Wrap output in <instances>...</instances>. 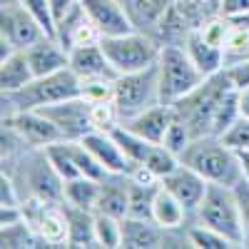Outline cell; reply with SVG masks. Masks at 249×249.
Listing matches in <instances>:
<instances>
[{"mask_svg": "<svg viewBox=\"0 0 249 249\" xmlns=\"http://www.w3.org/2000/svg\"><path fill=\"white\" fill-rule=\"evenodd\" d=\"M13 5H20V0H0V8H13Z\"/></svg>", "mask_w": 249, "mask_h": 249, "instance_id": "cell-41", "label": "cell"}, {"mask_svg": "<svg viewBox=\"0 0 249 249\" xmlns=\"http://www.w3.org/2000/svg\"><path fill=\"white\" fill-rule=\"evenodd\" d=\"M80 97L88 102H102L115 97V80H85L80 82Z\"/></svg>", "mask_w": 249, "mask_h": 249, "instance_id": "cell-34", "label": "cell"}, {"mask_svg": "<svg viewBox=\"0 0 249 249\" xmlns=\"http://www.w3.org/2000/svg\"><path fill=\"white\" fill-rule=\"evenodd\" d=\"M217 13L224 18L249 15V0H217Z\"/></svg>", "mask_w": 249, "mask_h": 249, "instance_id": "cell-36", "label": "cell"}, {"mask_svg": "<svg viewBox=\"0 0 249 249\" xmlns=\"http://www.w3.org/2000/svg\"><path fill=\"white\" fill-rule=\"evenodd\" d=\"M192 219L204 224V227H212V230L222 232L224 237H230L237 247L247 244L244 214H242V207H239L234 187L210 182V187H207V192H204V199L199 202Z\"/></svg>", "mask_w": 249, "mask_h": 249, "instance_id": "cell-3", "label": "cell"}, {"mask_svg": "<svg viewBox=\"0 0 249 249\" xmlns=\"http://www.w3.org/2000/svg\"><path fill=\"white\" fill-rule=\"evenodd\" d=\"M80 142L92 152V157L110 175H127L135 167V164L127 160V155L122 152V147H120V142L115 140V135L107 132V130H92V132H88L85 137H82Z\"/></svg>", "mask_w": 249, "mask_h": 249, "instance_id": "cell-12", "label": "cell"}, {"mask_svg": "<svg viewBox=\"0 0 249 249\" xmlns=\"http://www.w3.org/2000/svg\"><path fill=\"white\" fill-rule=\"evenodd\" d=\"M28 62L35 72V77H43V75H53L70 68V53L62 48L55 37H43L40 43L30 45L25 50Z\"/></svg>", "mask_w": 249, "mask_h": 249, "instance_id": "cell-16", "label": "cell"}, {"mask_svg": "<svg viewBox=\"0 0 249 249\" xmlns=\"http://www.w3.org/2000/svg\"><path fill=\"white\" fill-rule=\"evenodd\" d=\"M175 117V110L172 105H164V102H160V105H152L150 110H144L130 120H124L122 124L124 127H130L132 132H137L140 137H144L147 142L152 144H162L164 135H167V127L170 122Z\"/></svg>", "mask_w": 249, "mask_h": 249, "instance_id": "cell-15", "label": "cell"}, {"mask_svg": "<svg viewBox=\"0 0 249 249\" xmlns=\"http://www.w3.org/2000/svg\"><path fill=\"white\" fill-rule=\"evenodd\" d=\"M77 3H80V0H50V8H53V15H55V23H57V20L65 15L72 5H77Z\"/></svg>", "mask_w": 249, "mask_h": 249, "instance_id": "cell-38", "label": "cell"}, {"mask_svg": "<svg viewBox=\"0 0 249 249\" xmlns=\"http://www.w3.org/2000/svg\"><path fill=\"white\" fill-rule=\"evenodd\" d=\"M100 179L92 177H75L62 184V202L70 207H82V210H97L100 199Z\"/></svg>", "mask_w": 249, "mask_h": 249, "instance_id": "cell-23", "label": "cell"}, {"mask_svg": "<svg viewBox=\"0 0 249 249\" xmlns=\"http://www.w3.org/2000/svg\"><path fill=\"white\" fill-rule=\"evenodd\" d=\"M3 124L10 127L33 150H45L55 142H65L60 130L55 127V122L40 110H25V112L8 115V117H3Z\"/></svg>", "mask_w": 249, "mask_h": 249, "instance_id": "cell-8", "label": "cell"}, {"mask_svg": "<svg viewBox=\"0 0 249 249\" xmlns=\"http://www.w3.org/2000/svg\"><path fill=\"white\" fill-rule=\"evenodd\" d=\"M130 210V177L127 175H110L100 184V199L95 212H105L117 219H124Z\"/></svg>", "mask_w": 249, "mask_h": 249, "instance_id": "cell-18", "label": "cell"}, {"mask_svg": "<svg viewBox=\"0 0 249 249\" xmlns=\"http://www.w3.org/2000/svg\"><path fill=\"white\" fill-rule=\"evenodd\" d=\"M219 137L224 140V144H230V147L237 150V152L249 150V117H242L239 115Z\"/></svg>", "mask_w": 249, "mask_h": 249, "instance_id": "cell-32", "label": "cell"}, {"mask_svg": "<svg viewBox=\"0 0 249 249\" xmlns=\"http://www.w3.org/2000/svg\"><path fill=\"white\" fill-rule=\"evenodd\" d=\"M179 157L187 167L197 170L207 182L237 187L244 179L237 150H232L230 144H224V140L217 135L195 137Z\"/></svg>", "mask_w": 249, "mask_h": 249, "instance_id": "cell-1", "label": "cell"}, {"mask_svg": "<svg viewBox=\"0 0 249 249\" xmlns=\"http://www.w3.org/2000/svg\"><path fill=\"white\" fill-rule=\"evenodd\" d=\"M120 3H124V5H130V3H132V0H120Z\"/></svg>", "mask_w": 249, "mask_h": 249, "instance_id": "cell-43", "label": "cell"}, {"mask_svg": "<svg viewBox=\"0 0 249 249\" xmlns=\"http://www.w3.org/2000/svg\"><path fill=\"white\" fill-rule=\"evenodd\" d=\"M112 135H115V140L120 142V147H122V152L127 155V160L132 162V164H142L144 160L150 157V152H152V147L155 144L152 142H147L144 137H140L137 132H132L130 127H124V124L120 122L115 130H110Z\"/></svg>", "mask_w": 249, "mask_h": 249, "instance_id": "cell-25", "label": "cell"}, {"mask_svg": "<svg viewBox=\"0 0 249 249\" xmlns=\"http://www.w3.org/2000/svg\"><path fill=\"white\" fill-rule=\"evenodd\" d=\"M152 219L167 232H179L184 230V222L192 219L187 207L160 182L157 192H155V202H152Z\"/></svg>", "mask_w": 249, "mask_h": 249, "instance_id": "cell-20", "label": "cell"}, {"mask_svg": "<svg viewBox=\"0 0 249 249\" xmlns=\"http://www.w3.org/2000/svg\"><path fill=\"white\" fill-rule=\"evenodd\" d=\"M244 230H247V244H249V222L244 224Z\"/></svg>", "mask_w": 249, "mask_h": 249, "instance_id": "cell-42", "label": "cell"}, {"mask_svg": "<svg viewBox=\"0 0 249 249\" xmlns=\"http://www.w3.org/2000/svg\"><path fill=\"white\" fill-rule=\"evenodd\" d=\"M20 5L43 25V30L50 37H55V15H53V8H50V0H20Z\"/></svg>", "mask_w": 249, "mask_h": 249, "instance_id": "cell-33", "label": "cell"}, {"mask_svg": "<svg viewBox=\"0 0 249 249\" xmlns=\"http://www.w3.org/2000/svg\"><path fill=\"white\" fill-rule=\"evenodd\" d=\"M95 237H97V247H105V249L122 247V219L105 212H95Z\"/></svg>", "mask_w": 249, "mask_h": 249, "instance_id": "cell-28", "label": "cell"}, {"mask_svg": "<svg viewBox=\"0 0 249 249\" xmlns=\"http://www.w3.org/2000/svg\"><path fill=\"white\" fill-rule=\"evenodd\" d=\"M192 140H195V135H192V130H190V124H187L182 117L175 115L172 122H170V127H167V135H164V140H162V144H164L167 150H172L175 155H182Z\"/></svg>", "mask_w": 249, "mask_h": 249, "instance_id": "cell-31", "label": "cell"}, {"mask_svg": "<svg viewBox=\"0 0 249 249\" xmlns=\"http://www.w3.org/2000/svg\"><path fill=\"white\" fill-rule=\"evenodd\" d=\"M40 112L48 115L55 127L60 130L65 142H77L88 132H92V115H90V102L85 97H72V100H62L55 105L40 107Z\"/></svg>", "mask_w": 249, "mask_h": 249, "instance_id": "cell-7", "label": "cell"}, {"mask_svg": "<svg viewBox=\"0 0 249 249\" xmlns=\"http://www.w3.org/2000/svg\"><path fill=\"white\" fill-rule=\"evenodd\" d=\"M68 210V219H70V244L68 247H97V237H95V212L92 210H82V207H70Z\"/></svg>", "mask_w": 249, "mask_h": 249, "instance_id": "cell-24", "label": "cell"}, {"mask_svg": "<svg viewBox=\"0 0 249 249\" xmlns=\"http://www.w3.org/2000/svg\"><path fill=\"white\" fill-rule=\"evenodd\" d=\"M157 75H160V97L164 105L182 100L207 80L192 62V57L187 55L184 45H162L157 60Z\"/></svg>", "mask_w": 249, "mask_h": 249, "instance_id": "cell-5", "label": "cell"}, {"mask_svg": "<svg viewBox=\"0 0 249 249\" xmlns=\"http://www.w3.org/2000/svg\"><path fill=\"white\" fill-rule=\"evenodd\" d=\"M239 155V162H242V172H244V179L249 182V150H242L237 152Z\"/></svg>", "mask_w": 249, "mask_h": 249, "instance_id": "cell-40", "label": "cell"}, {"mask_svg": "<svg viewBox=\"0 0 249 249\" xmlns=\"http://www.w3.org/2000/svg\"><path fill=\"white\" fill-rule=\"evenodd\" d=\"M187 237H190L192 247H197V249H232V247H237L230 237H224L222 232L212 230V227H204L199 222H195L187 230Z\"/></svg>", "mask_w": 249, "mask_h": 249, "instance_id": "cell-29", "label": "cell"}, {"mask_svg": "<svg viewBox=\"0 0 249 249\" xmlns=\"http://www.w3.org/2000/svg\"><path fill=\"white\" fill-rule=\"evenodd\" d=\"M30 80H35V72L28 62L25 50H13L10 55L0 57V90L3 92L23 90Z\"/></svg>", "mask_w": 249, "mask_h": 249, "instance_id": "cell-22", "label": "cell"}, {"mask_svg": "<svg viewBox=\"0 0 249 249\" xmlns=\"http://www.w3.org/2000/svg\"><path fill=\"white\" fill-rule=\"evenodd\" d=\"M85 5L90 20L95 23V28L100 30L102 37H112V35H124V33H132L137 30L130 10L124 3L120 0H80Z\"/></svg>", "mask_w": 249, "mask_h": 249, "instance_id": "cell-11", "label": "cell"}, {"mask_svg": "<svg viewBox=\"0 0 249 249\" xmlns=\"http://www.w3.org/2000/svg\"><path fill=\"white\" fill-rule=\"evenodd\" d=\"M237 105H239V115L249 117V85L237 90Z\"/></svg>", "mask_w": 249, "mask_h": 249, "instance_id": "cell-39", "label": "cell"}, {"mask_svg": "<svg viewBox=\"0 0 249 249\" xmlns=\"http://www.w3.org/2000/svg\"><path fill=\"white\" fill-rule=\"evenodd\" d=\"M55 40L70 53L72 48H80V45L100 43L102 35H100V30L95 28V23L90 20L85 5L77 3V5H72V8L55 23Z\"/></svg>", "mask_w": 249, "mask_h": 249, "instance_id": "cell-10", "label": "cell"}, {"mask_svg": "<svg viewBox=\"0 0 249 249\" xmlns=\"http://www.w3.org/2000/svg\"><path fill=\"white\" fill-rule=\"evenodd\" d=\"M0 247L3 249H33L40 247V237L35 234L28 219L0 227Z\"/></svg>", "mask_w": 249, "mask_h": 249, "instance_id": "cell-26", "label": "cell"}, {"mask_svg": "<svg viewBox=\"0 0 249 249\" xmlns=\"http://www.w3.org/2000/svg\"><path fill=\"white\" fill-rule=\"evenodd\" d=\"M182 45H184L187 55L192 57V62L199 68V72L204 77H212V75L224 70V50L212 45V43H207V40L199 35L197 28H192L190 33H187Z\"/></svg>", "mask_w": 249, "mask_h": 249, "instance_id": "cell-19", "label": "cell"}, {"mask_svg": "<svg viewBox=\"0 0 249 249\" xmlns=\"http://www.w3.org/2000/svg\"><path fill=\"white\" fill-rule=\"evenodd\" d=\"M70 70L80 77V82L85 80H115L117 72L112 70L110 60L102 50L100 43L92 45H80L70 50Z\"/></svg>", "mask_w": 249, "mask_h": 249, "instance_id": "cell-14", "label": "cell"}, {"mask_svg": "<svg viewBox=\"0 0 249 249\" xmlns=\"http://www.w3.org/2000/svg\"><path fill=\"white\" fill-rule=\"evenodd\" d=\"M160 184H137L130 179V210L127 217L137 219H152V202Z\"/></svg>", "mask_w": 249, "mask_h": 249, "instance_id": "cell-27", "label": "cell"}, {"mask_svg": "<svg viewBox=\"0 0 249 249\" xmlns=\"http://www.w3.org/2000/svg\"><path fill=\"white\" fill-rule=\"evenodd\" d=\"M43 37L50 35L23 5L0 8V40H5L13 50H28Z\"/></svg>", "mask_w": 249, "mask_h": 249, "instance_id": "cell-9", "label": "cell"}, {"mask_svg": "<svg viewBox=\"0 0 249 249\" xmlns=\"http://www.w3.org/2000/svg\"><path fill=\"white\" fill-rule=\"evenodd\" d=\"M227 75V80L232 82L234 90H242L249 85V60H239V62H230V65H224L222 70Z\"/></svg>", "mask_w": 249, "mask_h": 249, "instance_id": "cell-35", "label": "cell"}, {"mask_svg": "<svg viewBox=\"0 0 249 249\" xmlns=\"http://www.w3.org/2000/svg\"><path fill=\"white\" fill-rule=\"evenodd\" d=\"M72 97H80V77L70 68H65L60 72L30 80L23 90L3 92V117L25 110H40Z\"/></svg>", "mask_w": 249, "mask_h": 249, "instance_id": "cell-2", "label": "cell"}, {"mask_svg": "<svg viewBox=\"0 0 249 249\" xmlns=\"http://www.w3.org/2000/svg\"><path fill=\"white\" fill-rule=\"evenodd\" d=\"M212 0H177V5L187 13V18L192 20V25H197L202 18H207L204 15V5H210Z\"/></svg>", "mask_w": 249, "mask_h": 249, "instance_id": "cell-37", "label": "cell"}, {"mask_svg": "<svg viewBox=\"0 0 249 249\" xmlns=\"http://www.w3.org/2000/svg\"><path fill=\"white\" fill-rule=\"evenodd\" d=\"M115 107L120 112V122L130 120L152 105H160V75L157 65L142 70V72H130V75H117L115 77Z\"/></svg>", "mask_w": 249, "mask_h": 249, "instance_id": "cell-6", "label": "cell"}, {"mask_svg": "<svg viewBox=\"0 0 249 249\" xmlns=\"http://www.w3.org/2000/svg\"><path fill=\"white\" fill-rule=\"evenodd\" d=\"M162 184L167 187V190L187 207V212H190V217H195V212H197V207H199V202L204 199V192H207V187H210V182H207L197 170H192V167H187V164L182 162L179 167L172 172V175H167L162 179Z\"/></svg>", "mask_w": 249, "mask_h": 249, "instance_id": "cell-13", "label": "cell"}, {"mask_svg": "<svg viewBox=\"0 0 249 249\" xmlns=\"http://www.w3.org/2000/svg\"><path fill=\"white\" fill-rule=\"evenodd\" d=\"M102 50H105L110 65L117 75H130V72H142L152 65H157L162 43L144 33V30H132L124 35H112L100 40Z\"/></svg>", "mask_w": 249, "mask_h": 249, "instance_id": "cell-4", "label": "cell"}, {"mask_svg": "<svg viewBox=\"0 0 249 249\" xmlns=\"http://www.w3.org/2000/svg\"><path fill=\"white\" fill-rule=\"evenodd\" d=\"M142 164H147V167H150L160 179H164V177L172 175V172L179 167V164H182V157L175 155L172 150H167L164 144H155L152 152H150V157L144 160Z\"/></svg>", "mask_w": 249, "mask_h": 249, "instance_id": "cell-30", "label": "cell"}, {"mask_svg": "<svg viewBox=\"0 0 249 249\" xmlns=\"http://www.w3.org/2000/svg\"><path fill=\"white\" fill-rule=\"evenodd\" d=\"M122 247H127V249L167 247V230H162L155 219L124 217L122 219Z\"/></svg>", "mask_w": 249, "mask_h": 249, "instance_id": "cell-17", "label": "cell"}, {"mask_svg": "<svg viewBox=\"0 0 249 249\" xmlns=\"http://www.w3.org/2000/svg\"><path fill=\"white\" fill-rule=\"evenodd\" d=\"M175 5H177V0H132L127 5V10H130V18H132L137 30L155 35V30L172 13Z\"/></svg>", "mask_w": 249, "mask_h": 249, "instance_id": "cell-21", "label": "cell"}]
</instances>
